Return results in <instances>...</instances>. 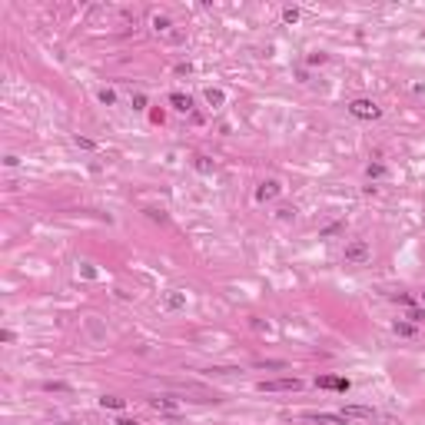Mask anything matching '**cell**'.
I'll return each mask as SVG.
<instances>
[{"label":"cell","mask_w":425,"mask_h":425,"mask_svg":"<svg viewBox=\"0 0 425 425\" xmlns=\"http://www.w3.org/2000/svg\"><path fill=\"white\" fill-rule=\"evenodd\" d=\"M369 242L366 240H355V242H349L346 246V253H342V259L349 262V266H362V262H369Z\"/></svg>","instance_id":"cell-1"},{"label":"cell","mask_w":425,"mask_h":425,"mask_svg":"<svg viewBox=\"0 0 425 425\" xmlns=\"http://www.w3.org/2000/svg\"><path fill=\"white\" fill-rule=\"evenodd\" d=\"M349 113H352V116H359V120H379V116H382V110H379L372 100H362V96L349 103Z\"/></svg>","instance_id":"cell-2"},{"label":"cell","mask_w":425,"mask_h":425,"mask_svg":"<svg viewBox=\"0 0 425 425\" xmlns=\"http://www.w3.org/2000/svg\"><path fill=\"white\" fill-rule=\"evenodd\" d=\"M302 388L299 379H266V382H259V392H296Z\"/></svg>","instance_id":"cell-3"},{"label":"cell","mask_w":425,"mask_h":425,"mask_svg":"<svg viewBox=\"0 0 425 425\" xmlns=\"http://www.w3.org/2000/svg\"><path fill=\"white\" fill-rule=\"evenodd\" d=\"M315 386H319V388H335V392H349V379H335V375H322V379H315Z\"/></svg>","instance_id":"cell-4"},{"label":"cell","mask_w":425,"mask_h":425,"mask_svg":"<svg viewBox=\"0 0 425 425\" xmlns=\"http://www.w3.org/2000/svg\"><path fill=\"white\" fill-rule=\"evenodd\" d=\"M149 406L156 408V412H166V415L180 412V402H173V399H149Z\"/></svg>","instance_id":"cell-5"},{"label":"cell","mask_w":425,"mask_h":425,"mask_svg":"<svg viewBox=\"0 0 425 425\" xmlns=\"http://www.w3.org/2000/svg\"><path fill=\"white\" fill-rule=\"evenodd\" d=\"M342 415H346V419H372L375 412H372L369 406H346V408H342Z\"/></svg>","instance_id":"cell-6"},{"label":"cell","mask_w":425,"mask_h":425,"mask_svg":"<svg viewBox=\"0 0 425 425\" xmlns=\"http://www.w3.org/2000/svg\"><path fill=\"white\" fill-rule=\"evenodd\" d=\"M309 419L319 425H346V415H329V412H313Z\"/></svg>","instance_id":"cell-7"},{"label":"cell","mask_w":425,"mask_h":425,"mask_svg":"<svg viewBox=\"0 0 425 425\" xmlns=\"http://www.w3.org/2000/svg\"><path fill=\"white\" fill-rule=\"evenodd\" d=\"M273 196H279V183L276 180H266V183L256 189V200H273Z\"/></svg>","instance_id":"cell-8"},{"label":"cell","mask_w":425,"mask_h":425,"mask_svg":"<svg viewBox=\"0 0 425 425\" xmlns=\"http://www.w3.org/2000/svg\"><path fill=\"white\" fill-rule=\"evenodd\" d=\"M169 103H173V110H180V113H189V107H193V100L186 93H169Z\"/></svg>","instance_id":"cell-9"},{"label":"cell","mask_w":425,"mask_h":425,"mask_svg":"<svg viewBox=\"0 0 425 425\" xmlns=\"http://www.w3.org/2000/svg\"><path fill=\"white\" fill-rule=\"evenodd\" d=\"M100 406L120 412V408H127V399H120V395H103V399H100Z\"/></svg>","instance_id":"cell-10"},{"label":"cell","mask_w":425,"mask_h":425,"mask_svg":"<svg viewBox=\"0 0 425 425\" xmlns=\"http://www.w3.org/2000/svg\"><path fill=\"white\" fill-rule=\"evenodd\" d=\"M206 103H209V107H222V103H226V93L209 87V90H206Z\"/></svg>","instance_id":"cell-11"},{"label":"cell","mask_w":425,"mask_h":425,"mask_svg":"<svg viewBox=\"0 0 425 425\" xmlns=\"http://www.w3.org/2000/svg\"><path fill=\"white\" fill-rule=\"evenodd\" d=\"M180 306H186V296L183 293H169L166 296V309H180Z\"/></svg>","instance_id":"cell-12"},{"label":"cell","mask_w":425,"mask_h":425,"mask_svg":"<svg viewBox=\"0 0 425 425\" xmlns=\"http://www.w3.org/2000/svg\"><path fill=\"white\" fill-rule=\"evenodd\" d=\"M366 176H369V180H379V176H386V166H382V163H369V166H366Z\"/></svg>","instance_id":"cell-13"},{"label":"cell","mask_w":425,"mask_h":425,"mask_svg":"<svg viewBox=\"0 0 425 425\" xmlns=\"http://www.w3.org/2000/svg\"><path fill=\"white\" fill-rule=\"evenodd\" d=\"M395 335H415V322H395Z\"/></svg>","instance_id":"cell-14"},{"label":"cell","mask_w":425,"mask_h":425,"mask_svg":"<svg viewBox=\"0 0 425 425\" xmlns=\"http://www.w3.org/2000/svg\"><path fill=\"white\" fill-rule=\"evenodd\" d=\"M43 392H70L67 382H43Z\"/></svg>","instance_id":"cell-15"},{"label":"cell","mask_w":425,"mask_h":425,"mask_svg":"<svg viewBox=\"0 0 425 425\" xmlns=\"http://www.w3.org/2000/svg\"><path fill=\"white\" fill-rule=\"evenodd\" d=\"M282 20H286V23H296V20H299V10H296V7H286V10H282Z\"/></svg>","instance_id":"cell-16"},{"label":"cell","mask_w":425,"mask_h":425,"mask_svg":"<svg viewBox=\"0 0 425 425\" xmlns=\"http://www.w3.org/2000/svg\"><path fill=\"white\" fill-rule=\"evenodd\" d=\"M408 319H412V322H425V313L419 306H408Z\"/></svg>","instance_id":"cell-17"},{"label":"cell","mask_w":425,"mask_h":425,"mask_svg":"<svg viewBox=\"0 0 425 425\" xmlns=\"http://www.w3.org/2000/svg\"><path fill=\"white\" fill-rule=\"evenodd\" d=\"M153 27H156V34H160V30H166V27H169V20L166 17H153Z\"/></svg>","instance_id":"cell-18"},{"label":"cell","mask_w":425,"mask_h":425,"mask_svg":"<svg viewBox=\"0 0 425 425\" xmlns=\"http://www.w3.org/2000/svg\"><path fill=\"white\" fill-rule=\"evenodd\" d=\"M100 100H103V103H116V93L113 90H100Z\"/></svg>","instance_id":"cell-19"},{"label":"cell","mask_w":425,"mask_h":425,"mask_svg":"<svg viewBox=\"0 0 425 425\" xmlns=\"http://www.w3.org/2000/svg\"><path fill=\"white\" fill-rule=\"evenodd\" d=\"M395 302H402L406 309H408V306H415V299H412V296H406V293H402V296H395Z\"/></svg>","instance_id":"cell-20"},{"label":"cell","mask_w":425,"mask_h":425,"mask_svg":"<svg viewBox=\"0 0 425 425\" xmlns=\"http://www.w3.org/2000/svg\"><path fill=\"white\" fill-rule=\"evenodd\" d=\"M76 147H83V149H93L96 143H93V140H83V136H76Z\"/></svg>","instance_id":"cell-21"},{"label":"cell","mask_w":425,"mask_h":425,"mask_svg":"<svg viewBox=\"0 0 425 425\" xmlns=\"http://www.w3.org/2000/svg\"><path fill=\"white\" fill-rule=\"evenodd\" d=\"M147 216H149V220H160V222L166 220V216H163V213H160V209H147Z\"/></svg>","instance_id":"cell-22"},{"label":"cell","mask_w":425,"mask_h":425,"mask_svg":"<svg viewBox=\"0 0 425 425\" xmlns=\"http://www.w3.org/2000/svg\"><path fill=\"white\" fill-rule=\"evenodd\" d=\"M196 166L203 169V173H209V169H213V163H209V160H203V156H200V163H196Z\"/></svg>","instance_id":"cell-23"},{"label":"cell","mask_w":425,"mask_h":425,"mask_svg":"<svg viewBox=\"0 0 425 425\" xmlns=\"http://www.w3.org/2000/svg\"><path fill=\"white\" fill-rule=\"evenodd\" d=\"M116 425H136L133 419H116Z\"/></svg>","instance_id":"cell-24"},{"label":"cell","mask_w":425,"mask_h":425,"mask_svg":"<svg viewBox=\"0 0 425 425\" xmlns=\"http://www.w3.org/2000/svg\"><path fill=\"white\" fill-rule=\"evenodd\" d=\"M422 302H425V289H422Z\"/></svg>","instance_id":"cell-25"}]
</instances>
